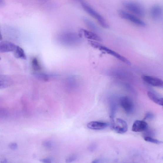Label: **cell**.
<instances>
[{
    "instance_id": "6da1fadb",
    "label": "cell",
    "mask_w": 163,
    "mask_h": 163,
    "mask_svg": "<svg viewBox=\"0 0 163 163\" xmlns=\"http://www.w3.org/2000/svg\"><path fill=\"white\" fill-rule=\"evenodd\" d=\"M89 42L91 46L93 47L107 53V54L114 57L120 61L127 64V65H131L130 62L127 59L111 49L104 46L96 41L90 40L89 41Z\"/></svg>"
},
{
    "instance_id": "7a4b0ae2",
    "label": "cell",
    "mask_w": 163,
    "mask_h": 163,
    "mask_svg": "<svg viewBox=\"0 0 163 163\" xmlns=\"http://www.w3.org/2000/svg\"><path fill=\"white\" fill-rule=\"evenodd\" d=\"M81 2V6L83 9L90 16L95 19L102 27L105 28H109V26L107 22H106L104 18L100 14L93 9L88 4L84 1Z\"/></svg>"
},
{
    "instance_id": "3957f363",
    "label": "cell",
    "mask_w": 163,
    "mask_h": 163,
    "mask_svg": "<svg viewBox=\"0 0 163 163\" xmlns=\"http://www.w3.org/2000/svg\"><path fill=\"white\" fill-rule=\"evenodd\" d=\"M125 8L139 17H144L146 14L145 10L140 3L134 1H127L123 3Z\"/></svg>"
},
{
    "instance_id": "277c9868",
    "label": "cell",
    "mask_w": 163,
    "mask_h": 163,
    "mask_svg": "<svg viewBox=\"0 0 163 163\" xmlns=\"http://www.w3.org/2000/svg\"><path fill=\"white\" fill-rule=\"evenodd\" d=\"M119 16L123 19L130 21L136 25L145 27L147 24L141 19H140L137 16L133 14L129 13L126 11L122 10H119L118 11Z\"/></svg>"
},
{
    "instance_id": "5b68a950",
    "label": "cell",
    "mask_w": 163,
    "mask_h": 163,
    "mask_svg": "<svg viewBox=\"0 0 163 163\" xmlns=\"http://www.w3.org/2000/svg\"><path fill=\"white\" fill-rule=\"evenodd\" d=\"M111 127L117 133L123 134L125 133L128 130L127 122L124 120L120 118H115L111 119Z\"/></svg>"
},
{
    "instance_id": "8992f818",
    "label": "cell",
    "mask_w": 163,
    "mask_h": 163,
    "mask_svg": "<svg viewBox=\"0 0 163 163\" xmlns=\"http://www.w3.org/2000/svg\"><path fill=\"white\" fill-rule=\"evenodd\" d=\"M119 101L121 107L126 113L129 114L133 112L134 109V104L129 97H121L120 98Z\"/></svg>"
},
{
    "instance_id": "52a82bcc",
    "label": "cell",
    "mask_w": 163,
    "mask_h": 163,
    "mask_svg": "<svg viewBox=\"0 0 163 163\" xmlns=\"http://www.w3.org/2000/svg\"><path fill=\"white\" fill-rule=\"evenodd\" d=\"M145 82L154 87L163 88V80L158 78L151 76L143 75L142 77Z\"/></svg>"
},
{
    "instance_id": "ba28073f",
    "label": "cell",
    "mask_w": 163,
    "mask_h": 163,
    "mask_svg": "<svg viewBox=\"0 0 163 163\" xmlns=\"http://www.w3.org/2000/svg\"><path fill=\"white\" fill-rule=\"evenodd\" d=\"M163 14V10L161 6L155 5L152 7L150 15L153 20L156 21L160 20L162 17Z\"/></svg>"
},
{
    "instance_id": "9c48e42d",
    "label": "cell",
    "mask_w": 163,
    "mask_h": 163,
    "mask_svg": "<svg viewBox=\"0 0 163 163\" xmlns=\"http://www.w3.org/2000/svg\"><path fill=\"white\" fill-rule=\"evenodd\" d=\"M148 127V125L143 120H136L135 121L132 127V130L138 132L145 131Z\"/></svg>"
},
{
    "instance_id": "30bf717a",
    "label": "cell",
    "mask_w": 163,
    "mask_h": 163,
    "mask_svg": "<svg viewBox=\"0 0 163 163\" xmlns=\"http://www.w3.org/2000/svg\"><path fill=\"white\" fill-rule=\"evenodd\" d=\"M107 123L99 121H92L87 125V127L90 129L94 130H101L108 127Z\"/></svg>"
},
{
    "instance_id": "8fae6325",
    "label": "cell",
    "mask_w": 163,
    "mask_h": 163,
    "mask_svg": "<svg viewBox=\"0 0 163 163\" xmlns=\"http://www.w3.org/2000/svg\"><path fill=\"white\" fill-rule=\"evenodd\" d=\"M17 46L9 41H4L0 43V52L1 53L14 51Z\"/></svg>"
},
{
    "instance_id": "7c38bea8",
    "label": "cell",
    "mask_w": 163,
    "mask_h": 163,
    "mask_svg": "<svg viewBox=\"0 0 163 163\" xmlns=\"http://www.w3.org/2000/svg\"><path fill=\"white\" fill-rule=\"evenodd\" d=\"M80 32L83 34L87 39L97 41H101V37L95 33L85 29H81Z\"/></svg>"
},
{
    "instance_id": "4fadbf2b",
    "label": "cell",
    "mask_w": 163,
    "mask_h": 163,
    "mask_svg": "<svg viewBox=\"0 0 163 163\" xmlns=\"http://www.w3.org/2000/svg\"><path fill=\"white\" fill-rule=\"evenodd\" d=\"M117 101L114 98H111L110 101V108L111 119L115 118L117 108Z\"/></svg>"
},
{
    "instance_id": "5bb4252c",
    "label": "cell",
    "mask_w": 163,
    "mask_h": 163,
    "mask_svg": "<svg viewBox=\"0 0 163 163\" xmlns=\"http://www.w3.org/2000/svg\"><path fill=\"white\" fill-rule=\"evenodd\" d=\"M82 20L84 23L90 29L94 31H98L99 29H98L97 26L89 19L86 17H83Z\"/></svg>"
},
{
    "instance_id": "9a60e30c",
    "label": "cell",
    "mask_w": 163,
    "mask_h": 163,
    "mask_svg": "<svg viewBox=\"0 0 163 163\" xmlns=\"http://www.w3.org/2000/svg\"><path fill=\"white\" fill-rule=\"evenodd\" d=\"M14 52V56L16 58L23 59H26V55L24 50L20 47L17 46Z\"/></svg>"
},
{
    "instance_id": "2e32d148",
    "label": "cell",
    "mask_w": 163,
    "mask_h": 163,
    "mask_svg": "<svg viewBox=\"0 0 163 163\" xmlns=\"http://www.w3.org/2000/svg\"><path fill=\"white\" fill-rule=\"evenodd\" d=\"M4 76L1 77V82H0V88L1 89L4 88L8 87L10 85L9 80L8 78Z\"/></svg>"
},
{
    "instance_id": "e0dca14e",
    "label": "cell",
    "mask_w": 163,
    "mask_h": 163,
    "mask_svg": "<svg viewBox=\"0 0 163 163\" xmlns=\"http://www.w3.org/2000/svg\"><path fill=\"white\" fill-rule=\"evenodd\" d=\"M32 65L34 70L38 71L41 69V67L38 61L36 58H34L32 60Z\"/></svg>"
},
{
    "instance_id": "ac0fdd59",
    "label": "cell",
    "mask_w": 163,
    "mask_h": 163,
    "mask_svg": "<svg viewBox=\"0 0 163 163\" xmlns=\"http://www.w3.org/2000/svg\"><path fill=\"white\" fill-rule=\"evenodd\" d=\"M144 139L146 142L157 144H162L163 143L161 141H160L158 140L152 138L150 137V136H146V137L144 138Z\"/></svg>"
},
{
    "instance_id": "d6986e66",
    "label": "cell",
    "mask_w": 163,
    "mask_h": 163,
    "mask_svg": "<svg viewBox=\"0 0 163 163\" xmlns=\"http://www.w3.org/2000/svg\"><path fill=\"white\" fill-rule=\"evenodd\" d=\"M36 77L41 80L48 81L50 79V76L44 74H38L36 75Z\"/></svg>"
},
{
    "instance_id": "ffe728a7",
    "label": "cell",
    "mask_w": 163,
    "mask_h": 163,
    "mask_svg": "<svg viewBox=\"0 0 163 163\" xmlns=\"http://www.w3.org/2000/svg\"><path fill=\"white\" fill-rule=\"evenodd\" d=\"M78 158V155H73L68 157L66 160V162L67 163H70L74 161L77 160Z\"/></svg>"
},
{
    "instance_id": "44dd1931",
    "label": "cell",
    "mask_w": 163,
    "mask_h": 163,
    "mask_svg": "<svg viewBox=\"0 0 163 163\" xmlns=\"http://www.w3.org/2000/svg\"><path fill=\"white\" fill-rule=\"evenodd\" d=\"M42 145L45 147L47 148H51L52 147V143L48 141H44L42 143Z\"/></svg>"
},
{
    "instance_id": "7402d4cb",
    "label": "cell",
    "mask_w": 163,
    "mask_h": 163,
    "mask_svg": "<svg viewBox=\"0 0 163 163\" xmlns=\"http://www.w3.org/2000/svg\"><path fill=\"white\" fill-rule=\"evenodd\" d=\"M97 147V146L95 144H92L88 147V149L90 151L93 152L95 150Z\"/></svg>"
},
{
    "instance_id": "603a6c76",
    "label": "cell",
    "mask_w": 163,
    "mask_h": 163,
    "mask_svg": "<svg viewBox=\"0 0 163 163\" xmlns=\"http://www.w3.org/2000/svg\"><path fill=\"white\" fill-rule=\"evenodd\" d=\"M154 116L152 113L148 112H147L145 115L144 119H151L153 118Z\"/></svg>"
},
{
    "instance_id": "cb8c5ba5",
    "label": "cell",
    "mask_w": 163,
    "mask_h": 163,
    "mask_svg": "<svg viewBox=\"0 0 163 163\" xmlns=\"http://www.w3.org/2000/svg\"><path fill=\"white\" fill-rule=\"evenodd\" d=\"M9 147L13 150H15L17 149L18 145L16 143H11L9 144Z\"/></svg>"
},
{
    "instance_id": "d4e9b609",
    "label": "cell",
    "mask_w": 163,
    "mask_h": 163,
    "mask_svg": "<svg viewBox=\"0 0 163 163\" xmlns=\"http://www.w3.org/2000/svg\"><path fill=\"white\" fill-rule=\"evenodd\" d=\"M53 159L52 158H48L41 159L40 161L41 162L45 163H50L53 162Z\"/></svg>"
},
{
    "instance_id": "484cf974",
    "label": "cell",
    "mask_w": 163,
    "mask_h": 163,
    "mask_svg": "<svg viewBox=\"0 0 163 163\" xmlns=\"http://www.w3.org/2000/svg\"><path fill=\"white\" fill-rule=\"evenodd\" d=\"M154 103L159 105L163 106V98L158 97Z\"/></svg>"
},
{
    "instance_id": "4316f807",
    "label": "cell",
    "mask_w": 163,
    "mask_h": 163,
    "mask_svg": "<svg viewBox=\"0 0 163 163\" xmlns=\"http://www.w3.org/2000/svg\"><path fill=\"white\" fill-rule=\"evenodd\" d=\"M102 161H103V160L101 159H96L93 162V163H100L102 162Z\"/></svg>"
},
{
    "instance_id": "83f0119b",
    "label": "cell",
    "mask_w": 163,
    "mask_h": 163,
    "mask_svg": "<svg viewBox=\"0 0 163 163\" xmlns=\"http://www.w3.org/2000/svg\"><path fill=\"white\" fill-rule=\"evenodd\" d=\"M5 2L4 0H0V6L1 7L5 6Z\"/></svg>"
},
{
    "instance_id": "f1b7e54d",
    "label": "cell",
    "mask_w": 163,
    "mask_h": 163,
    "mask_svg": "<svg viewBox=\"0 0 163 163\" xmlns=\"http://www.w3.org/2000/svg\"><path fill=\"white\" fill-rule=\"evenodd\" d=\"M8 162L6 159H3V160H1L0 163H8Z\"/></svg>"
},
{
    "instance_id": "f546056e",
    "label": "cell",
    "mask_w": 163,
    "mask_h": 163,
    "mask_svg": "<svg viewBox=\"0 0 163 163\" xmlns=\"http://www.w3.org/2000/svg\"><path fill=\"white\" fill-rule=\"evenodd\" d=\"M77 1H80V2H81L83 1V0H77Z\"/></svg>"
}]
</instances>
